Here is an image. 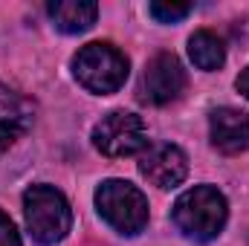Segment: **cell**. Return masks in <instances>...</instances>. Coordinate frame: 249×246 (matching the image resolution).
Listing matches in <instances>:
<instances>
[{"label":"cell","mask_w":249,"mask_h":246,"mask_svg":"<svg viewBox=\"0 0 249 246\" xmlns=\"http://www.w3.org/2000/svg\"><path fill=\"white\" fill-rule=\"evenodd\" d=\"M0 246H20V235L15 229V223L0 211Z\"/></svg>","instance_id":"4fadbf2b"},{"label":"cell","mask_w":249,"mask_h":246,"mask_svg":"<svg viewBox=\"0 0 249 246\" xmlns=\"http://www.w3.org/2000/svg\"><path fill=\"white\" fill-rule=\"evenodd\" d=\"M93 145L105 157H130L148 145V133L136 113L113 110L93 127Z\"/></svg>","instance_id":"5b68a950"},{"label":"cell","mask_w":249,"mask_h":246,"mask_svg":"<svg viewBox=\"0 0 249 246\" xmlns=\"http://www.w3.org/2000/svg\"><path fill=\"white\" fill-rule=\"evenodd\" d=\"M32 124V107L6 84H0V154L15 145Z\"/></svg>","instance_id":"9c48e42d"},{"label":"cell","mask_w":249,"mask_h":246,"mask_svg":"<svg viewBox=\"0 0 249 246\" xmlns=\"http://www.w3.org/2000/svg\"><path fill=\"white\" fill-rule=\"evenodd\" d=\"M212 145L223 154H244L249 151V113L238 107H217L209 119Z\"/></svg>","instance_id":"ba28073f"},{"label":"cell","mask_w":249,"mask_h":246,"mask_svg":"<svg viewBox=\"0 0 249 246\" xmlns=\"http://www.w3.org/2000/svg\"><path fill=\"white\" fill-rule=\"evenodd\" d=\"M238 90L244 93V99H249V67L238 75Z\"/></svg>","instance_id":"5bb4252c"},{"label":"cell","mask_w":249,"mask_h":246,"mask_svg":"<svg viewBox=\"0 0 249 246\" xmlns=\"http://www.w3.org/2000/svg\"><path fill=\"white\" fill-rule=\"evenodd\" d=\"M186 90V70L177 61V55L171 53H160L154 55L139 81V99L145 105H171L174 99H180V93Z\"/></svg>","instance_id":"8992f818"},{"label":"cell","mask_w":249,"mask_h":246,"mask_svg":"<svg viewBox=\"0 0 249 246\" xmlns=\"http://www.w3.org/2000/svg\"><path fill=\"white\" fill-rule=\"evenodd\" d=\"M72 75L90 93H116L127 78V58L110 44H87L72 58Z\"/></svg>","instance_id":"277c9868"},{"label":"cell","mask_w":249,"mask_h":246,"mask_svg":"<svg viewBox=\"0 0 249 246\" xmlns=\"http://www.w3.org/2000/svg\"><path fill=\"white\" fill-rule=\"evenodd\" d=\"M188 55H191L194 67H200V70H206V72L223 67V61H226L223 41H220L214 32H209V29H200V32H194V35L188 38Z\"/></svg>","instance_id":"8fae6325"},{"label":"cell","mask_w":249,"mask_h":246,"mask_svg":"<svg viewBox=\"0 0 249 246\" xmlns=\"http://www.w3.org/2000/svg\"><path fill=\"white\" fill-rule=\"evenodd\" d=\"M96 209L107 226L122 235H139L148 226V200L136 185L124 180H105L96 188Z\"/></svg>","instance_id":"3957f363"},{"label":"cell","mask_w":249,"mask_h":246,"mask_svg":"<svg viewBox=\"0 0 249 246\" xmlns=\"http://www.w3.org/2000/svg\"><path fill=\"white\" fill-rule=\"evenodd\" d=\"M148 9L160 23H177L191 12V3H151Z\"/></svg>","instance_id":"7c38bea8"},{"label":"cell","mask_w":249,"mask_h":246,"mask_svg":"<svg viewBox=\"0 0 249 246\" xmlns=\"http://www.w3.org/2000/svg\"><path fill=\"white\" fill-rule=\"evenodd\" d=\"M23 217L32 241L41 246H53L67 238L72 226V209L58 188L32 185L23 194Z\"/></svg>","instance_id":"7a4b0ae2"},{"label":"cell","mask_w":249,"mask_h":246,"mask_svg":"<svg viewBox=\"0 0 249 246\" xmlns=\"http://www.w3.org/2000/svg\"><path fill=\"white\" fill-rule=\"evenodd\" d=\"M139 171L148 183L160 185V188H174L186 180L188 157L183 154V148L171 142H154L139 157Z\"/></svg>","instance_id":"52a82bcc"},{"label":"cell","mask_w":249,"mask_h":246,"mask_svg":"<svg viewBox=\"0 0 249 246\" xmlns=\"http://www.w3.org/2000/svg\"><path fill=\"white\" fill-rule=\"evenodd\" d=\"M47 12H50L55 29H61L67 35H78V32H84L96 23L99 6L87 3V0H53L47 6Z\"/></svg>","instance_id":"30bf717a"},{"label":"cell","mask_w":249,"mask_h":246,"mask_svg":"<svg viewBox=\"0 0 249 246\" xmlns=\"http://www.w3.org/2000/svg\"><path fill=\"white\" fill-rule=\"evenodd\" d=\"M226 197L212 185H194L183 191L171 209L174 226L191 241H214L226 226Z\"/></svg>","instance_id":"6da1fadb"}]
</instances>
